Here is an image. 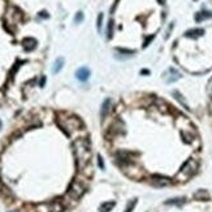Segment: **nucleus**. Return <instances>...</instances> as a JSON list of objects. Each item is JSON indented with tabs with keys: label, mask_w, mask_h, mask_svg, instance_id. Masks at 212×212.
<instances>
[{
	"label": "nucleus",
	"mask_w": 212,
	"mask_h": 212,
	"mask_svg": "<svg viewBox=\"0 0 212 212\" xmlns=\"http://www.w3.org/2000/svg\"><path fill=\"white\" fill-rule=\"evenodd\" d=\"M73 152L80 168H85L91 159V146L89 139L78 138L73 142Z\"/></svg>",
	"instance_id": "f257e3e1"
},
{
	"label": "nucleus",
	"mask_w": 212,
	"mask_h": 212,
	"mask_svg": "<svg viewBox=\"0 0 212 212\" xmlns=\"http://www.w3.org/2000/svg\"><path fill=\"white\" fill-rule=\"evenodd\" d=\"M197 170H198V163L194 160V159H189V160L182 165L178 176H184L186 178H190L191 176H194L197 173Z\"/></svg>",
	"instance_id": "f03ea898"
},
{
	"label": "nucleus",
	"mask_w": 212,
	"mask_h": 212,
	"mask_svg": "<svg viewBox=\"0 0 212 212\" xmlns=\"http://www.w3.org/2000/svg\"><path fill=\"white\" fill-rule=\"evenodd\" d=\"M85 193V187L84 185L81 184V182L78 181H73L72 184H70L69 186V190H68V195L70 198H73V199H78L82 197V194Z\"/></svg>",
	"instance_id": "7ed1b4c3"
},
{
	"label": "nucleus",
	"mask_w": 212,
	"mask_h": 212,
	"mask_svg": "<svg viewBox=\"0 0 212 212\" xmlns=\"http://www.w3.org/2000/svg\"><path fill=\"white\" fill-rule=\"evenodd\" d=\"M151 184L156 187H164V186H169L172 184V181L167 177H163V176H155V177H152Z\"/></svg>",
	"instance_id": "20e7f679"
},
{
	"label": "nucleus",
	"mask_w": 212,
	"mask_h": 212,
	"mask_svg": "<svg viewBox=\"0 0 212 212\" xmlns=\"http://www.w3.org/2000/svg\"><path fill=\"white\" fill-rule=\"evenodd\" d=\"M75 77H77L80 81H87V78L90 77V70L86 67H82L75 72Z\"/></svg>",
	"instance_id": "39448f33"
},
{
	"label": "nucleus",
	"mask_w": 212,
	"mask_h": 212,
	"mask_svg": "<svg viewBox=\"0 0 212 212\" xmlns=\"http://www.w3.org/2000/svg\"><path fill=\"white\" fill-rule=\"evenodd\" d=\"M203 34H204L203 29H191V30H187L185 35L189 38H198V37H202Z\"/></svg>",
	"instance_id": "423d86ee"
},
{
	"label": "nucleus",
	"mask_w": 212,
	"mask_h": 212,
	"mask_svg": "<svg viewBox=\"0 0 212 212\" xmlns=\"http://www.w3.org/2000/svg\"><path fill=\"white\" fill-rule=\"evenodd\" d=\"M35 46H37V40L33 39V38H26L23 40V47H25V50H27V51L34 50Z\"/></svg>",
	"instance_id": "0eeeda50"
},
{
	"label": "nucleus",
	"mask_w": 212,
	"mask_h": 212,
	"mask_svg": "<svg viewBox=\"0 0 212 212\" xmlns=\"http://www.w3.org/2000/svg\"><path fill=\"white\" fill-rule=\"evenodd\" d=\"M109 109H111V100L107 99V100H104V103L102 105V119H105V117H107Z\"/></svg>",
	"instance_id": "6e6552de"
},
{
	"label": "nucleus",
	"mask_w": 212,
	"mask_h": 212,
	"mask_svg": "<svg viewBox=\"0 0 212 212\" xmlns=\"http://www.w3.org/2000/svg\"><path fill=\"white\" fill-rule=\"evenodd\" d=\"M204 18H212V13L211 12H199V13L195 14V21L201 22Z\"/></svg>",
	"instance_id": "1a4fd4ad"
},
{
	"label": "nucleus",
	"mask_w": 212,
	"mask_h": 212,
	"mask_svg": "<svg viewBox=\"0 0 212 212\" xmlns=\"http://www.w3.org/2000/svg\"><path fill=\"white\" fill-rule=\"evenodd\" d=\"M63 65H64V59L63 57H59V59H56V61H55V65H54V73H59L61 70V68H63Z\"/></svg>",
	"instance_id": "9d476101"
},
{
	"label": "nucleus",
	"mask_w": 212,
	"mask_h": 212,
	"mask_svg": "<svg viewBox=\"0 0 212 212\" xmlns=\"http://www.w3.org/2000/svg\"><path fill=\"white\" fill-rule=\"evenodd\" d=\"M115 207V202H105L100 206V212H109Z\"/></svg>",
	"instance_id": "9b49d317"
},
{
	"label": "nucleus",
	"mask_w": 212,
	"mask_h": 212,
	"mask_svg": "<svg viewBox=\"0 0 212 212\" xmlns=\"http://www.w3.org/2000/svg\"><path fill=\"white\" fill-rule=\"evenodd\" d=\"M194 197H195L197 199H199V201H204V199H208V194L204 190H199V191L195 193V195Z\"/></svg>",
	"instance_id": "f8f14e48"
},
{
	"label": "nucleus",
	"mask_w": 212,
	"mask_h": 212,
	"mask_svg": "<svg viewBox=\"0 0 212 212\" xmlns=\"http://www.w3.org/2000/svg\"><path fill=\"white\" fill-rule=\"evenodd\" d=\"M63 211V207L60 203H54L51 204V212H61Z\"/></svg>",
	"instance_id": "ddd939ff"
},
{
	"label": "nucleus",
	"mask_w": 212,
	"mask_h": 212,
	"mask_svg": "<svg viewBox=\"0 0 212 212\" xmlns=\"http://www.w3.org/2000/svg\"><path fill=\"white\" fill-rule=\"evenodd\" d=\"M185 199L184 198H177V199H170V201L167 202V204H181L184 203Z\"/></svg>",
	"instance_id": "4468645a"
},
{
	"label": "nucleus",
	"mask_w": 212,
	"mask_h": 212,
	"mask_svg": "<svg viewBox=\"0 0 212 212\" xmlns=\"http://www.w3.org/2000/svg\"><path fill=\"white\" fill-rule=\"evenodd\" d=\"M82 21H84V13H82V12H78L74 17V22L78 23V22H82Z\"/></svg>",
	"instance_id": "2eb2a0df"
},
{
	"label": "nucleus",
	"mask_w": 212,
	"mask_h": 212,
	"mask_svg": "<svg viewBox=\"0 0 212 212\" xmlns=\"http://www.w3.org/2000/svg\"><path fill=\"white\" fill-rule=\"evenodd\" d=\"M102 21H103V14L100 13L98 16V30L100 31V29H102Z\"/></svg>",
	"instance_id": "dca6fc26"
},
{
	"label": "nucleus",
	"mask_w": 212,
	"mask_h": 212,
	"mask_svg": "<svg viewBox=\"0 0 212 212\" xmlns=\"http://www.w3.org/2000/svg\"><path fill=\"white\" fill-rule=\"evenodd\" d=\"M135 203H137V201H133L132 203H129V206H128V207H126L125 212H132V210L134 208V206H135Z\"/></svg>",
	"instance_id": "f3484780"
},
{
	"label": "nucleus",
	"mask_w": 212,
	"mask_h": 212,
	"mask_svg": "<svg viewBox=\"0 0 212 212\" xmlns=\"http://www.w3.org/2000/svg\"><path fill=\"white\" fill-rule=\"evenodd\" d=\"M112 21H109V25H108V38H111L112 37Z\"/></svg>",
	"instance_id": "a211bd4d"
},
{
	"label": "nucleus",
	"mask_w": 212,
	"mask_h": 212,
	"mask_svg": "<svg viewBox=\"0 0 212 212\" xmlns=\"http://www.w3.org/2000/svg\"><path fill=\"white\" fill-rule=\"evenodd\" d=\"M98 163H99V167H100L102 169H104V163H103L102 156H99V157H98Z\"/></svg>",
	"instance_id": "6ab92c4d"
},
{
	"label": "nucleus",
	"mask_w": 212,
	"mask_h": 212,
	"mask_svg": "<svg viewBox=\"0 0 212 212\" xmlns=\"http://www.w3.org/2000/svg\"><path fill=\"white\" fill-rule=\"evenodd\" d=\"M208 92H210V95H211V98H212V80H211L210 85H208Z\"/></svg>",
	"instance_id": "aec40b11"
},
{
	"label": "nucleus",
	"mask_w": 212,
	"mask_h": 212,
	"mask_svg": "<svg viewBox=\"0 0 212 212\" xmlns=\"http://www.w3.org/2000/svg\"><path fill=\"white\" fill-rule=\"evenodd\" d=\"M46 13V12H40V16H42V17H48V14H44Z\"/></svg>",
	"instance_id": "412c9836"
},
{
	"label": "nucleus",
	"mask_w": 212,
	"mask_h": 212,
	"mask_svg": "<svg viewBox=\"0 0 212 212\" xmlns=\"http://www.w3.org/2000/svg\"><path fill=\"white\" fill-rule=\"evenodd\" d=\"M157 3L159 4H164V3H165V0H157Z\"/></svg>",
	"instance_id": "4be33fe9"
},
{
	"label": "nucleus",
	"mask_w": 212,
	"mask_h": 212,
	"mask_svg": "<svg viewBox=\"0 0 212 212\" xmlns=\"http://www.w3.org/2000/svg\"><path fill=\"white\" fill-rule=\"evenodd\" d=\"M0 129H2V121H0Z\"/></svg>",
	"instance_id": "5701e85b"
}]
</instances>
